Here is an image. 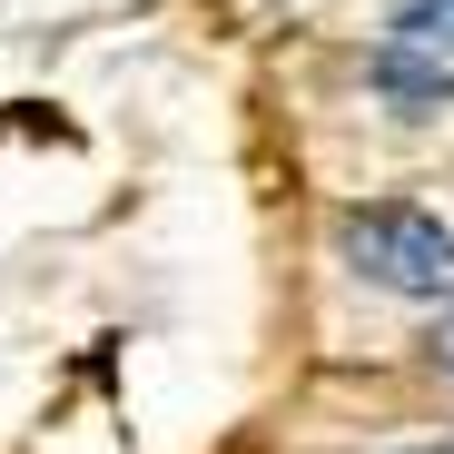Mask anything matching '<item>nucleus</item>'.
Instances as JSON below:
<instances>
[{
    "mask_svg": "<svg viewBox=\"0 0 454 454\" xmlns=\"http://www.w3.org/2000/svg\"><path fill=\"white\" fill-rule=\"evenodd\" d=\"M336 267L375 296H405V307H454V227L415 198H356L336 207Z\"/></svg>",
    "mask_w": 454,
    "mask_h": 454,
    "instance_id": "1",
    "label": "nucleus"
},
{
    "mask_svg": "<svg viewBox=\"0 0 454 454\" xmlns=\"http://www.w3.org/2000/svg\"><path fill=\"white\" fill-rule=\"evenodd\" d=\"M365 80L386 90L405 119H434V109H454V69H444V59H425V50H395V40L375 50V69H365Z\"/></svg>",
    "mask_w": 454,
    "mask_h": 454,
    "instance_id": "2",
    "label": "nucleus"
},
{
    "mask_svg": "<svg viewBox=\"0 0 454 454\" xmlns=\"http://www.w3.org/2000/svg\"><path fill=\"white\" fill-rule=\"evenodd\" d=\"M395 50H425L454 69V0H395Z\"/></svg>",
    "mask_w": 454,
    "mask_h": 454,
    "instance_id": "3",
    "label": "nucleus"
},
{
    "mask_svg": "<svg viewBox=\"0 0 454 454\" xmlns=\"http://www.w3.org/2000/svg\"><path fill=\"white\" fill-rule=\"evenodd\" d=\"M425 365L454 375V307H434V326H425Z\"/></svg>",
    "mask_w": 454,
    "mask_h": 454,
    "instance_id": "4",
    "label": "nucleus"
},
{
    "mask_svg": "<svg viewBox=\"0 0 454 454\" xmlns=\"http://www.w3.org/2000/svg\"><path fill=\"white\" fill-rule=\"evenodd\" d=\"M395 454H454V444H395Z\"/></svg>",
    "mask_w": 454,
    "mask_h": 454,
    "instance_id": "5",
    "label": "nucleus"
}]
</instances>
